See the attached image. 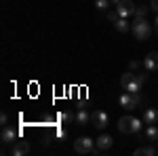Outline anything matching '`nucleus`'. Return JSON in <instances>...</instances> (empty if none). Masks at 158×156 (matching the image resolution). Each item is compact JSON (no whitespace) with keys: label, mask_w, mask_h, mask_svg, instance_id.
<instances>
[{"label":"nucleus","mask_w":158,"mask_h":156,"mask_svg":"<svg viewBox=\"0 0 158 156\" xmlns=\"http://www.w3.org/2000/svg\"><path fill=\"white\" fill-rule=\"evenodd\" d=\"M135 6L137 4H133V0H120L118 4H116V11L120 13V17H131V15H135Z\"/></svg>","instance_id":"5"},{"label":"nucleus","mask_w":158,"mask_h":156,"mask_svg":"<svg viewBox=\"0 0 158 156\" xmlns=\"http://www.w3.org/2000/svg\"><path fill=\"white\" fill-rule=\"evenodd\" d=\"M135 80L143 86V84H146V80H148V74H137V72H135Z\"/></svg>","instance_id":"20"},{"label":"nucleus","mask_w":158,"mask_h":156,"mask_svg":"<svg viewBox=\"0 0 158 156\" xmlns=\"http://www.w3.org/2000/svg\"><path fill=\"white\" fill-rule=\"evenodd\" d=\"M30 152V141H23V139H19V141H15L11 148V154L13 156H25Z\"/></svg>","instance_id":"9"},{"label":"nucleus","mask_w":158,"mask_h":156,"mask_svg":"<svg viewBox=\"0 0 158 156\" xmlns=\"http://www.w3.org/2000/svg\"><path fill=\"white\" fill-rule=\"evenodd\" d=\"M0 122L6 127V122H9V116H6V112H2V114H0Z\"/></svg>","instance_id":"23"},{"label":"nucleus","mask_w":158,"mask_h":156,"mask_svg":"<svg viewBox=\"0 0 158 156\" xmlns=\"http://www.w3.org/2000/svg\"><path fill=\"white\" fill-rule=\"evenodd\" d=\"M74 118H76V116H74L72 112H61V114H59V120H61V124H70V122H72Z\"/></svg>","instance_id":"16"},{"label":"nucleus","mask_w":158,"mask_h":156,"mask_svg":"<svg viewBox=\"0 0 158 156\" xmlns=\"http://www.w3.org/2000/svg\"><path fill=\"white\" fill-rule=\"evenodd\" d=\"M95 6H97V11H108V6H112V2L110 0H95Z\"/></svg>","instance_id":"18"},{"label":"nucleus","mask_w":158,"mask_h":156,"mask_svg":"<svg viewBox=\"0 0 158 156\" xmlns=\"http://www.w3.org/2000/svg\"><path fill=\"white\" fill-rule=\"evenodd\" d=\"M108 19L112 21V23H116V21L120 19V13L116 11V9H114V11H110V13H108Z\"/></svg>","instance_id":"19"},{"label":"nucleus","mask_w":158,"mask_h":156,"mask_svg":"<svg viewBox=\"0 0 158 156\" xmlns=\"http://www.w3.org/2000/svg\"><path fill=\"white\" fill-rule=\"evenodd\" d=\"M118 106H120L122 110H133V108H137V99H135V95L133 93H122L120 97H118Z\"/></svg>","instance_id":"6"},{"label":"nucleus","mask_w":158,"mask_h":156,"mask_svg":"<svg viewBox=\"0 0 158 156\" xmlns=\"http://www.w3.org/2000/svg\"><path fill=\"white\" fill-rule=\"evenodd\" d=\"M95 145H97L99 152H108L110 148L114 145V137H112V135H108V133H103V135H99V137H97Z\"/></svg>","instance_id":"7"},{"label":"nucleus","mask_w":158,"mask_h":156,"mask_svg":"<svg viewBox=\"0 0 158 156\" xmlns=\"http://www.w3.org/2000/svg\"><path fill=\"white\" fill-rule=\"evenodd\" d=\"M146 139L148 141H158V127L156 124H148L146 127Z\"/></svg>","instance_id":"14"},{"label":"nucleus","mask_w":158,"mask_h":156,"mask_svg":"<svg viewBox=\"0 0 158 156\" xmlns=\"http://www.w3.org/2000/svg\"><path fill=\"white\" fill-rule=\"evenodd\" d=\"M154 30H156V34H158V17H156V21H154Z\"/></svg>","instance_id":"25"},{"label":"nucleus","mask_w":158,"mask_h":156,"mask_svg":"<svg viewBox=\"0 0 158 156\" xmlns=\"http://www.w3.org/2000/svg\"><path fill=\"white\" fill-rule=\"evenodd\" d=\"M148 4H139V6H135V15L133 17H146V13H148Z\"/></svg>","instance_id":"17"},{"label":"nucleus","mask_w":158,"mask_h":156,"mask_svg":"<svg viewBox=\"0 0 158 156\" xmlns=\"http://www.w3.org/2000/svg\"><path fill=\"white\" fill-rule=\"evenodd\" d=\"M143 122H146V124H156L158 122V110L148 108L146 112H143Z\"/></svg>","instance_id":"11"},{"label":"nucleus","mask_w":158,"mask_h":156,"mask_svg":"<svg viewBox=\"0 0 158 156\" xmlns=\"http://www.w3.org/2000/svg\"><path fill=\"white\" fill-rule=\"evenodd\" d=\"M143 68H146V72H156L158 70V51H152V53H148L146 59H143Z\"/></svg>","instance_id":"8"},{"label":"nucleus","mask_w":158,"mask_h":156,"mask_svg":"<svg viewBox=\"0 0 158 156\" xmlns=\"http://www.w3.org/2000/svg\"><path fill=\"white\" fill-rule=\"evenodd\" d=\"M150 9L154 13H158V0H150Z\"/></svg>","instance_id":"22"},{"label":"nucleus","mask_w":158,"mask_h":156,"mask_svg":"<svg viewBox=\"0 0 158 156\" xmlns=\"http://www.w3.org/2000/svg\"><path fill=\"white\" fill-rule=\"evenodd\" d=\"M110 2H112V6H116V4H118L120 0H110Z\"/></svg>","instance_id":"26"},{"label":"nucleus","mask_w":158,"mask_h":156,"mask_svg":"<svg viewBox=\"0 0 158 156\" xmlns=\"http://www.w3.org/2000/svg\"><path fill=\"white\" fill-rule=\"evenodd\" d=\"M89 120H91V114L86 112L85 108H80L78 112H76V122L80 124V127H85V124H89Z\"/></svg>","instance_id":"13"},{"label":"nucleus","mask_w":158,"mask_h":156,"mask_svg":"<svg viewBox=\"0 0 158 156\" xmlns=\"http://www.w3.org/2000/svg\"><path fill=\"white\" fill-rule=\"evenodd\" d=\"M133 154L135 156H154V154H156V150H154V148H150V145H146V148H137Z\"/></svg>","instance_id":"15"},{"label":"nucleus","mask_w":158,"mask_h":156,"mask_svg":"<svg viewBox=\"0 0 158 156\" xmlns=\"http://www.w3.org/2000/svg\"><path fill=\"white\" fill-rule=\"evenodd\" d=\"M131 32L137 40H148L150 34H152V27H150L146 17H135L133 23H131Z\"/></svg>","instance_id":"2"},{"label":"nucleus","mask_w":158,"mask_h":156,"mask_svg":"<svg viewBox=\"0 0 158 156\" xmlns=\"http://www.w3.org/2000/svg\"><path fill=\"white\" fill-rule=\"evenodd\" d=\"M91 122H93V127H97L99 131H103V129L110 124L108 112H103V110H95V112L91 114Z\"/></svg>","instance_id":"4"},{"label":"nucleus","mask_w":158,"mask_h":156,"mask_svg":"<svg viewBox=\"0 0 158 156\" xmlns=\"http://www.w3.org/2000/svg\"><path fill=\"white\" fill-rule=\"evenodd\" d=\"M143 129V118H133V116H122L118 120V131L124 135H131V133H139Z\"/></svg>","instance_id":"1"},{"label":"nucleus","mask_w":158,"mask_h":156,"mask_svg":"<svg viewBox=\"0 0 158 156\" xmlns=\"http://www.w3.org/2000/svg\"><path fill=\"white\" fill-rule=\"evenodd\" d=\"M74 152H78V154H97L99 150L91 137H78L74 141Z\"/></svg>","instance_id":"3"},{"label":"nucleus","mask_w":158,"mask_h":156,"mask_svg":"<svg viewBox=\"0 0 158 156\" xmlns=\"http://www.w3.org/2000/svg\"><path fill=\"white\" fill-rule=\"evenodd\" d=\"M114 30H116V32H120V34H127V32L131 30V23H129V19H127V17H120V19L114 23Z\"/></svg>","instance_id":"12"},{"label":"nucleus","mask_w":158,"mask_h":156,"mask_svg":"<svg viewBox=\"0 0 158 156\" xmlns=\"http://www.w3.org/2000/svg\"><path fill=\"white\" fill-rule=\"evenodd\" d=\"M65 135H68V133H65V129H57V137H63V139H65Z\"/></svg>","instance_id":"24"},{"label":"nucleus","mask_w":158,"mask_h":156,"mask_svg":"<svg viewBox=\"0 0 158 156\" xmlns=\"http://www.w3.org/2000/svg\"><path fill=\"white\" fill-rule=\"evenodd\" d=\"M17 141V131L15 129H11V127H4L2 129V144L4 145H11Z\"/></svg>","instance_id":"10"},{"label":"nucleus","mask_w":158,"mask_h":156,"mask_svg":"<svg viewBox=\"0 0 158 156\" xmlns=\"http://www.w3.org/2000/svg\"><path fill=\"white\" fill-rule=\"evenodd\" d=\"M137 68H139V61H135V59H131V61H129V70H133V72H135Z\"/></svg>","instance_id":"21"}]
</instances>
